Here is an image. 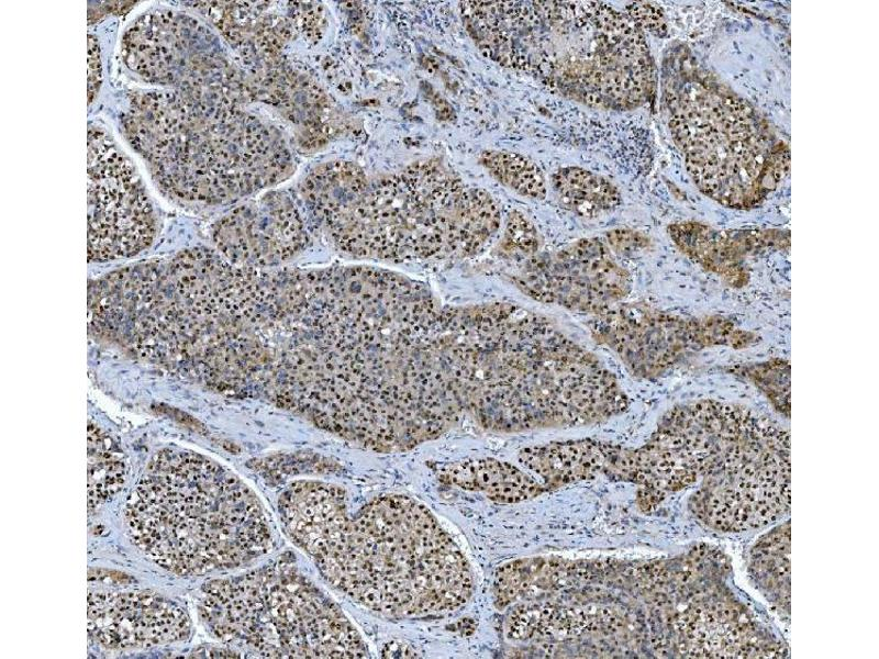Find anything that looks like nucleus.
<instances>
[{
    "label": "nucleus",
    "instance_id": "1",
    "mask_svg": "<svg viewBox=\"0 0 879 659\" xmlns=\"http://www.w3.org/2000/svg\"><path fill=\"white\" fill-rule=\"evenodd\" d=\"M278 509L283 530L323 578L371 612L392 618L439 615L472 594L460 548L409 496L379 495L353 511L344 489L302 480L282 492Z\"/></svg>",
    "mask_w": 879,
    "mask_h": 659
},
{
    "label": "nucleus",
    "instance_id": "2",
    "mask_svg": "<svg viewBox=\"0 0 879 659\" xmlns=\"http://www.w3.org/2000/svg\"><path fill=\"white\" fill-rule=\"evenodd\" d=\"M464 23L477 47L592 109L626 111L656 87L643 31L598 1H465Z\"/></svg>",
    "mask_w": 879,
    "mask_h": 659
},
{
    "label": "nucleus",
    "instance_id": "3",
    "mask_svg": "<svg viewBox=\"0 0 879 659\" xmlns=\"http://www.w3.org/2000/svg\"><path fill=\"white\" fill-rule=\"evenodd\" d=\"M223 94L155 89L131 96L125 139L171 199L215 204L271 185L283 155L256 118Z\"/></svg>",
    "mask_w": 879,
    "mask_h": 659
},
{
    "label": "nucleus",
    "instance_id": "4",
    "mask_svg": "<svg viewBox=\"0 0 879 659\" xmlns=\"http://www.w3.org/2000/svg\"><path fill=\"white\" fill-rule=\"evenodd\" d=\"M124 512L137 548L182 576L238 568L272 544L264 507L249 487L229 468L191 451L156 454Z\"/></svg>",
    "mask_w": 879,
    "mask_h": 659
},
{
    "label": "nucleus",
    "instance_id": "5",
    "mask_svg": "<svg viewBox=\"0 0 879 659\" xmlns=\"http://www.w3.org/2000/svg\"><path fill=\"white\" fill-rule=\"evenodd\" d=\"M201 615L227 646L260 658H365L341 607L294 566L274 562L202 588Z\"/></svg>",
    "mask_w": 879,
    "mask_h": 659
},
{
    "label": "nucleus",
    "instance_id": "6",
    "mask_svg": "<svg viewBox=\"0 0 879 659\" xmlns=\"http://www.w3.org/2000/svg\"><path fill=\"white\" fill-rule=\"evenodd\" d=\"M669 129L697 187L720 204L749 209L788 170L787 147L755 109L698 67L665 83Z\"/></svg>",
    "mask_w": 879,
    "mask_h": 659
},
{
    "label": "nucleus",
    "instance_id": "7",
    "mask_svg": "<svg viewBox=\"0 0 879 659\" xmlns=\"http://www.w3.org/2000/svg\"><path fill=\"white\" fill-rule=\"evenodd\" d=\"M366 187L338 216L342 243L402 258H464L479 253L500 226V211L481 188L465 185L443 165L427 161ZM355 249V248H354Z\"/></svg>",
    "mask_w": 879,
    "mask_h": 659
},
{
    "label": "nucleus",
    "instance_id": "8",
    "mask_svg": "<svg viewBox=\"0 0 879 659\" xmlns=\"http://www.w3.org/2000/svg\"><path fill=\"white\" fill-rule=\"evenodd\" d=\"M121 51L132 72L162 89L235 101L247 92L219 38L186 12L155 9L137 16L122 36Z\"/></svg>",
    "mask_w": 879,
    "mask_h": 659
},
{
    "label": "nucleus",
    "instance_id": "9",
    "mask_svg": "<svg viewBox=\"0 0 879 659\" xmlns=\"http://www.w3.org/2000/svg\"><path fill=\"white\" fill-rule=\"evenodd\" d=\"M591 332L636 377L664 376L691 355L715 347L744 349L759 339L721 315L688 316L644 303H616L596 314Z\"/></svg>",
    "mask_w": 879,
    "mask_h": 659
},
{
    "label": "nucleus",
    "instance_id": "10",
    "mask_svg": "<svg viewBox=\"0 0 879 659\" xmlns=\"http://www.w3.org/2000/svg\"><path fill=\"white\" fill-rule=\"evenodd\" d=\"M88 260L130 258L147 248L156 221L146 188L131 159L105 131L87 137Z\"/></svg>",
    "mask_w": 879,
    "mask_h": 659
},
{
    "label": "nucleus",
    "instance_id": "11",
    "mask_svg": "<svg viewBox=\"0 0 879 659\" xmlns=\"http://www.w3.org/2000/svg\"><path fill=\"white\" fill-rule=\"evenodd\" d=\"M515 277L518 287L536 300L594 315L621 302L631 290L630 272L600 238L578 241L554 255L533 256Z\"/></svg>",
    "mask_w": 879,
    "mask_h": 659
},
{
    "label": "nucleus",
    "instance_id": "12",
    "mask_svg": "<svg viewBox=\"0 0 879 659\" xmlns=\"http://www.w3.org/2000/svg\"><path fill=\"white\" fill-rule=\"evenodd\" d=\"M88 630L109 648H148L186 639L190 621L182 607L156 592L97 591L88 594Z\"/></svg>",
    "mask_w": 879,
    "mask_h": 659
},
{
    "label": "nucleus",
    "instance_id": "13",
    "mask_svg": "<svg viewBox=\"0 0 879 659\" xmlns=\"http://www.w3.org/2000/svg\"><path fill=\"white\" fill-rule=\"evenodd\" d=\"M670 235L688 257L727 286L739 288L749 279L750 257L783 248L782 234L774 231L721 233L700 224L674 225Z\"/></svg>",
    "mask_w": 879,
    "mask_h": 659
},
{
    "label": "nucleus",
    "instance_id": "14",
    "mask_svg": "<svg viewBox=\"0 0 879 659\" xmlns=\"http://www.w3.org/2000/svg\"><path fill=\"white\" fill-rule=\"evenodd\" d=\"M453 471L455 473L453 482L464 489L482 492L497 501L518 502L544 491V487L526 473L499 460H469Z\"/></svg>",
    "mask_w": 879,
    "mask_h": 659
},
{
    "label": "nucleus",
    "instance_id": "15",
    "mask_svg": "<svg viewBox=\"0 0 879 659\" xmlns=\"http://www.w3.org/2000/svg\"><path fill=\"white\" fill-rule=\"evenodd\" d=\"M552 183L559 202L580 216H599L621 203V193L610 180L580 167L558 169Z\"/></svg>",
    "mask_w": 879,
    "mask_h": 659
},
{
    "label": "nucleus",
    "instance_id": "16",
    "mask_svg": "<svg viewBox=\"0 0 879 659\" xmlns=\"http://www.w3.org/2000/svg\"><path fill=\"white\" fill-rule=\"evenodd\" d=\"M126 466L111 438L97 426H88V505L94 509L119 492Z\"/></svg>",
    "mask_w": 879,
    "mask_h": 659
},
{
    "label": "nucleus",
    "instance_id": "17",
    "mask_svg": "<svg viewBox=\"0 0 879 659\" xmlns=\"http://www.w3.org/2000/svg\"><path fill=\"white\" fill-rule=\"evenodd\" d=\"M480 164L504 187L528 199H544L547 185L541 168L527 157L505 150H483Z\"/></svg>",
    "mask_w": 879,
    "mask_h": 659
},
{
    "label": "nucleus",
    "instance_id": "18",
    "mask_svg": "<svg viewBox=\"0 0 879 659\" xmlns=\"http://www.w3.org/2000/svg\"><path fill=\"white\" fill-rule=\"evenodd\" d=\"M733 375L758 389L781 414L790 411V364L783 358L735 365Z\"/></svg>",
    "mask_w": 879,
    "mask_h": 659
},
{
    "label": "nucleus",
    "instance_id": "19",
    "mask_svg": "<svg viewBox=\"0 0 879 659\" xmlns=\"http://www.w3.org/2000/svg\"><path fill=\"white\" fill-rule=\"evenodd\" d=\"M502 246L503 250L523 255L534 254L539 246L534 226L518 211L509 214Z\"/></svg>",
    "mask_w": 879,
    "mask_h": 659
},
{
    "label": "nucleus",
    "instance_id": "20",
    "mask_svg": "<svg viewBox=\"0 0 879 659\" xmlns=\"http://www.w3.org/2000/svg\"><path fill=\"white\" fill-rule=\"evenodd\" d=\"M627 15L641 29L648 30L654 34L665 32V22L660 9L654 3L636 2L626 7Z\"/></svg>",
    "mask_w": 879,
    "mask_h": 659
},
{
    "label": "nucleus",
    "instance_id": "21",
    "mask_svg": "<svg viewBox=\"0 0 879 659\" xmlns=\"http://www.w3.org/2000/svg\"><path fill=\"white\" fill-rule=\"evenodd\" d=\"M648 239L642 234L628 230H615L607 234V244L615 253H630L643 248Z\"/></svg>",
    "mask_w": 879,
    "mask_h": 659
},
{
    "label": "nucleus",
    "instance_id": "22",
    "mask_svg": "<svg viewBox=\"0 0 879 659\" xmlns=\"http://www.w3.org/2000/svg\"><path fill=\"white\" fill-rule=\"evenodd\" d=\"M101 85V62L98 41L94 35H88V100L92 102Z\"/></svg>",
    "mask_w": 879,
    "mask_h": 659
}]
</instances>
